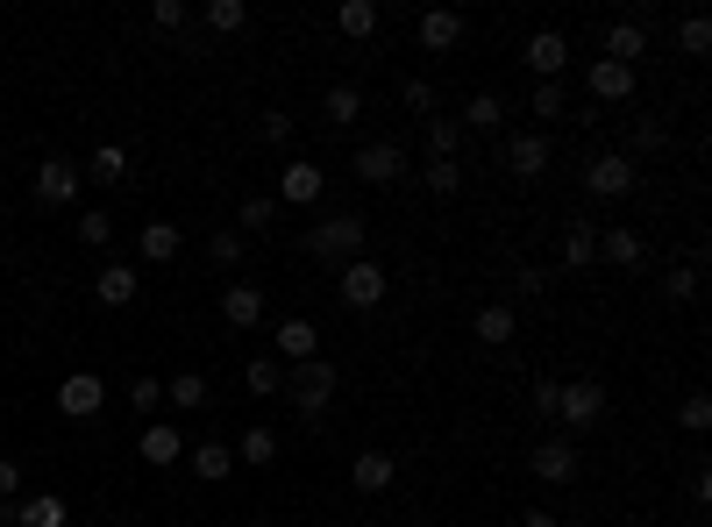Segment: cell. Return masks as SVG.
<instances>
[{"label": "cell", "instance_id": "1", "mask_svg": "<svg viewBox=\"0 0 712 527\" xmlns=\"http://www.w3.org/2000/svg\"><path fill=\"white\" fill-rule=\"evenodd\" d=\"M299 250L321 257V264H357V257H371V221L363 215H328L321 229L299 235Z\"/></svg>", "mask_w": 712, "mask_h": 527}, {"label": "cell", "instance_id": "2", "mask_svg": "<svg viewBox=\"0 0 712 527\" xmlns=\"http://www.w3.org/2000/svg\"><path fill=\"white\" fill-rule=\"evenodd\" d=\"M336 385H342L336 356H307V364L285 371V399L299 406V420H307V428H321V414H328V399H336Z\"/></svg>", "mask_w": 712, "mask_h": 527}, {"label": "cell", "instance_id": "3", "mask_svg": "<svg viewBox=\"0 0 712 527\" xmlns=\"http://www.w3.org/2000/svg\"><path fill=\"white\" fill-rule=\"evenodd\" d=\"M556 420H563V428H599V420H605V385L599 378L556 385Z\"/></svg>", "mask_w": 712, "mask_h": 527}, {"label": "cell", "instance_id": "4", "mask_svg": "<svg viewBox=\"0 0 712 527\" xmlns=\"http://www.w3.org/2000/svg\"><path fill=\"white\" fill-rule=\"evenodd\" d=\"M634 186H642V172H634L627 150H605V157H592V172H584V193H592V200H627Z\"/></svg>", "mask_w": 712, "mask_h": 527}, {"label": "cell", "instance_id": "5", "mask_svg": "<svg viewBox=\"0 0 712 527\" xmlns=\"http://www.w3.org/2000/svg\"><path fill=\"white\" fill-rule=\"evenodd\" d=\"M342 307L350 314H371V307H385V264L377 257H357V264H342Z\"/></svg>", "mask_w": 712, "mask_h": 527}, {"label": "cell", "instance_id": "6", "mask_svg": "<svg viewBox=\"0 0 712 527\" xmlns=\"http://www.w3.org/2000/svg\"><path fill=\"white\" fill-rule=\"evenodd\" d=\"M499 157H506V172L513 178H541L556 164V143L541 129H521V135H506V150H499Z\"/></svg>", "mask_w": 712, "mask_h": 527}, {"label": "cell", "instance_id": "7", "mask_svg": "<svg viewBox=\"0 0 712 527\" xmlns=\"http://www.w3.org/2000/svg\"><path fill=\"white\" fill-rule=\"evenodd\" d=\"M527 471H535L541 485H570V477H578V442H570V435H541Z\"/></svg>", "mask_w": 712, "mask_h": 527}, {"label": "cell", "instance_id": "8", "mask_svg": "<svg viewBox=\"0 0 712 527\" xmlns=\"http://www.w3.org/2000/svg\"><path fill=\"white\" fill-rule=\"evenodd\" d=\"M521 57H527V72H535L541 86H556V79H563V65H570V36H563V29H535Z\"/></svg>", "mask_w": 712, "mask_h": 527}, {"label": "cell", "instance_id": "9", "mask_svg": "<svg viewBox=\"0 0 712 527\" xmlns=\"http://www.w3.org/2000/svg\"><path fill=\"white\" fill-rule=\"evenodd\" d=\"M350 172L363 178V186H392V178H406V150L399 143H357Z\"/></svg>", "mask_w": 712, "mask_h": 527}, {"label": "cell", "instance_id": "10", "mask_svg": "<svg viewBox=\"0 0 712 527\" xmlns=\"http://www.w3.org/2000/svg\"><path fill=\"white\" fill-rule=\"evenodd\" d=\"M414 36H420V51L449 57V51H457L463 36H471V22H463L457 8H428V14H420V22H414Z\"/></svg>", "mask_w": 712, "mask_h": 527}, {"label": "cell", "instance_id": "11", "mask_svg": "<svg viewBox=\"0 0 712 527\" xmlns=\"http://www.w3.org/2000/svg\"><path fill=\"white\" fill-rule=\"evenodd\" d=\"M0 527H72V506L57 499V492H36V499L0 506Z\"/></svg>", "mask_w": 712, "mask_h": 527}, {"label": "cell", "instance_id": "12", "mask_svg": "<svg viewBox=\"0 0 712 527\" xmlns=\"http://www.w3.org/2000/svg\"><path fill=\"white\" fill-rule=\"evenodd\" d=\"M321 193H328V172H321V164L293 157V164L278 172V207H314Z\"/></svg>", "mask_w": 712, "mask_h": 527}, {"label": "cell", "instance_id": "13", "mask_svg": "<svg viewBox=\"0 0 712 527\" xmlns=\"http://www.w3.org/2000/svg\"><path fill=\"white\" fill-rule=\"evenodd\" d=\"M584 86H592L599 108H627L634 100V65H613V57H592V72H584Z\"/></svg>", "mask_w": 712, "mask_h": 527}, {"label": "cell", "instance_id": "14", "mask_svg": "<svg viewBox=\"0 0 712 527\" xmlns=\"http://www.w3.org/2000/svg\"><path fill=\"white\" fill-rule=\"evenodd\" d=\"M79 164H65V157H43L36 164V200L43 207H72V200H79Z\"/></svg>", "mask_w": 712, "mask_h": 527}, {"label": "cell", "instance_id": "15", "mask_svg": "<svg viewBox=\"0 0 712 527\" xmlns=\"http://www.w3.org/2000/svg\"><path fill=\"white\" fill-rule=\"evenodd\" d=\"M100 399H108V385H100L94 371H72V378L57 385V414H65V420H94Z\"/></svg>", "mask_w": 712, "mask_h": 527}, {"label": "cell", "instance_id": "16", "mask_svg": "<svg viewBox=\"0 0 712 527\" xmlns=\"http://www.w3.org/2000/svg\"><path fill=\"white\" fill-rule=\"evenodd\" d=\"M135 457H143L150 471H172V463H186V435H178L172 420H150L143 442H135Z\"/></svg>", "mask_w": 712, "mask_h": 527}, {"label": "cell", "instance_id": "17", "mask_svg": "<svg viewBox=\"0 0 712 527\" xmlns=\"http://www.w3.org/2000/svg\"><path fill=\"white\" fill-rule=\"evenodd\" d=\"M271 342H278V356H285V364H307V356H321V328H314L307 314H285Z\"/></svg>", "mask_w": 712, "mask_h": 527}, {"label": "cell", "instance_id": "18", "mask_svg": "<svg viewBox=\"0 0 712 527\" xmlns=\"http://www.w3.org/2000/svg\"><path fill=\"white\" fill-rule=\"evenodd\" d=\"M605 57H613V65H634V57H648V14L605 22Z\"/></svg>", "mask_w": 712, "mask_h": 527}, {"label": "cell", "instance_id": "19", "mask_svg": "<svg viewBox=\"0 0 712 527\" xmlns=\"http://www.w3.org/2000/svg\"><path fill=\"white\" fill-rule=\"evenodd\" d=\"M584 264H599V221L570 215L563 221V271H584Z\"/></svg>", "mask_w": 712, "mask_h": 527}, {"label": "cell", "instance_id": "20", "mask_svg": "<svg viewBox=\"0 0 712 527\" xmlns=\"http://www.w3.org/2000/svg\"><path fill=\"white\" fill-rule=\"evenodd\" d=\"M599 257L613 264V271H642V264H648L642 229H599Z\"/></svg>", "mask_w": 712, "mask_h": 527}, {"label": "cell", "instance_id": "21", "mask_svg": "<svg viewBox=\"0 0 712 527\" xmlns=\"http://www.w3.org/2000/svg\"><path fill=\"white\" fill-rule=\"evenodd\" d=\"M264 314H271L264 285H229V293H221V321H229V328H256Z\"/></svg>", "mask_w": 712, "mask_h": 527}, {"label": "cell", "instance_id": "22", "mask_svg": "<svg viewBox=\"0 0 712 527\" xmlns=\"http://www.w3.org/2000/svg\"><path fill=\"white\" fill-rule=\"evenodd\" d=\"M178 250H186V229H178V221H150V229L135 235V257L143 264H172Z\"/></svg>", "mask_w": 712, "mask_h": 527}, {"label": "cell", "instance_id": "23", "mask_svg": "<svg viewBox=\"0 0 712 527\" xmlns=\"http://www.w3.org/2000/svg\"><path fill=\"white\" fill-rule=\"evenodd\" d=\"M94 293H100V307H135V293H143V278H135V264H100Z\"/></svg>", "mask_w": 712, "mask_h": 527}, {"label": "cell", "instance_id": "24", "mask_svg": "<svg viewBox=\"0 0 712 527\" xmlns=\"http://www.w3.org/2000/svg\"><path fill=\"white\" fill-rule=\"evenodd\" d=\"M392 477H399V457H385V449H363V457L350 463L357 492H392Z\"/></svg>", "mask_w": 712, "mask_h": 527}, {"label": "cell", "instance_id": "25", "mask_svg": "<svg viewBox=\"0 0 712 527\" xmlns=\"http://www.w3.org/2000/svg\"><path fill=\"white\" fill-rule=\"evenodd\" d=\"M186 463H193V477H200V485H221V477L235 471V449L229 442H193Z\"/></svg>", "mask_w": 712, "mask_h": 527}, {"label": "cell", "instance_id": "26", "mask_svg": "<svg viewBox=\"0 0 712 527\" xmlns=\"http://www.w3.org/2000/svg\"><path fill=\"white\" fill-rule=\"evenodd\" d=\"M164 406H178V414H200V406H215V385H207L200 371H178V378L164 385Z\"/></svg>", "mask_w": 712, "mask_h": 527}, {"label": "cell", "instance_id": "27", "mask_svg": "<svg viewBox=\"0 0 712 527\" xmlns=\"http://www.w3.org/2000/svg\"><path fill=\"white\" fill-rule=\"evenodd\" d=\"M478 342H492V350H499V342H513V336H521V314H513L506 307V299H492V307H478Z\"/></svg>", "mask_w": 712, "mask_h": 527}, {"label": "cell", "instance_id": "28", "mask_svg": "<svg viewBox=\"0 0 712 527\" xmlns=\"http://www.w3.org/2000/svg\"><path fill=\"white\" fill-rule=\"evenodd\" d=\"M235 463H250V471H271L278 463V435L256 420V428H242V442H235Z\"/></svg>", "mask_w": 712, "mask_h": 527}, {"label": "cell", "instance_id": "29", "mask_svg": "<svg viewBox=\"0 0 712 527\" xmlns=\"http://www.w3.org/2000/svg\"><path fill=\"white\" fill-rule=\"evenodd\" d=\"M377 22H385V14H377V0H342V8H336V29H342L350 43L377 36Z\"/></svg>", "mask_w": 712, "mask_h": 527}, {"label": "cell", "instance_id": "30", "mask_svg": "<svg viewBox=\"0 0 712 527\" xmlns=\"http://www.w3.org/2000/svg\"><path fill=\"white\" fill-rule=\"evenodd\" d=\"M271 221H278V200H271V193H250V200L235 207V235H242V243H250V235H264Z\"/></svg>", "mask_w": 712, "mask_h": 527}, {"label": "cell", "instance_id": "31", "mask_svg": "<svg viewBox=\"0 0 712 527\" xmlns=\"http://www.w3.org/2000/svg\"><path fill=\"white\" fill-rule=\"evenodd\" d=\"M242 385H250L256 399H285V364H278V356H250V371H242Z\"/></svg>", "mask_w": 712, "mask_h": 527}, {"label": "cell", "instance_id": "32", "mask_svg": "<svg viewBox=\"0 0 712 527\" xmlns=\"http://www.w3.org/2000/svg\"><path fill=\"white\" fill-rule=\"evenodd\" d=\"M420 186H428L435 200H457V193H463V164L457 157H435L428 172H420Z\"/></svg>", "mask_w": 712, "mask_h": 527}, {"label": "cell", "instance_id": "33", "mask_svg": "<svg viewBox=\"0 0 712 527\" xmlns=\"http://www.w3.org/2000/svg\"><path fill=\"white\" fill-rule=\"evenodd\" d=\"M200 22L215 29V36H235V29H250V8H242V0H207Z\"/></svg>", "mask_w": 712, "mask_h": 527}, {"label": "cell", "instance_id": "34", "mask_svg": "<svg viewBox=\"0 0 712 527\" xmlns=\"http://www.w3.org/2000/svg\"><path fill=\"white\" fill-rule=\"evenodd\" d=\"M321 108H328V122H336V129H350L357 114H363V94H357L350 79H336V86H328V100H321Z\"/></svg>", "mask_w": 712, "mask_h": 527}, {"label": "cell", "instance_id": "35", "mask_svg": "<svg viewBox=\"0 0 712 527\" xmlns=\"http://www.w3.org/2000/svg\"><path fill=\"white\" fill-rule=\"evenodd\" d=\"M86 178H100V186L129 178V150H121V143H100V150H94V164H86Z\"/></svg>", "mask_w": 712, "mask_h": 527}, {"label": "cell", "instance_id": "36", "mask_svg": "<svg viewBox=\"0 0 712 527\" xmlns=\"http://www.w3.org/2000/svg\"><path fill=\"white\" fill-rule=\"evenodd\" d=\"M457 150H463V129L449 122V114H428V164L435 157H457Z\"/></svg>", "mask_w": 712, "mask_h": 527}, {"label": "cell", "instance_id": "37", "mask_svg": "<svg viewBox=\"0 0 712 527\" xmlns=\"http://www.w3.org/2000/svg\"><path fill=\"white\" fill-rule=\"evenodd\" d=\"M457 129L471 135V129H499V94H471L463 100V114H457Z\"/></svg>", "mask_w": 712, "mask_h": 527}, {"label": "cell", "instance_id": "38", "mask_svg": "<svg viewBox=\"0 0 712 527\" xmlns=\"http://www.w3.org/2000/svg\"><path fill=\"white\" fill-rule=\"evenodd\" d=\"M677 51H684V57H705L712 51V22H705V14H684V22H677Z\"/></svg>", "mask_w": 712, "mask_h": 527}, {"label": "cell", "instance_id": "39", "mask_svg": "<svg viewBox=\"0 0 712 527\" xmlns=\"http://www.w3.org/2000/svg\"><path fill=\"white\" fill-rule=\"evenodd\" d=\"M627 143H634V157H656V150H670V129H662L656 114H642V122H634V135H627Z\"/></svg>", "mask_w": 712, "mask_h": 527}, {"label": "cell", "instance_id": "40", "mask_svg": "<svg viewBox=\"0 0 712 527\" xmlns=\"http://www.w3.org/2000/svg\"><path fill=\"white\" fill-rule=\"evenodd\" d=\"M699 285H705V278H699V264H677L670 278H662V299H677V307H691V299H699Z\"/></svg>", "mask_w": 712, "mask_h": 527}, {"label": "cell", "instance_id": "41", "mask_svg": "<svg viewBox=\"0 0 712 527\" xmlns=\"http://www.w3.org/2000/svg\"><path fill=\"white\" fill-rule=\"evenodd\" d=\"M72 235H79L86 250H108V243H114V221H108V215H100V207H94V215H79V221H72Z\"/></svg>", "mask_w": 712, "mask_h": 527}, {"label": "cell", "instance_id": "42", "mask_svg": "<svg viewBox=\"0 0 712 527\" xmlns=\"http://www.w3.org/2000/svg\"><path fill=\"white\" fill-rule=\"evenodd\" d=\"M186 22H193V8H186V0H157V8H150V29H157V36H178Z\"/></svg>", "mask_w": 712, "mask_h": 527}, {"label": "cell", "instance_id": "43", "mask_svg": "<svg viewBox=\"0 0 712 527\" xmlns=\"http://www.w3.org/2000/svg\"><path fill=\"white\" fill-rule=\"evenodd\" d=\"M242 250H250V243H242L235 229H215V243H207V257H215L221 271H235V264H242Z\"/></svg>", "mask_w": 712, "mask_h": 527}, {"label": "cell", "instance_id": "44", "mask_svg": "<svg viewBox=\"0 0 712 527\" xmlns=\"http://www.w3.org/2000/svg\"><path fill=\"white\" fill-rule=\"evenodd\" d=\"M549 278H556L549 264H521V271H513V293H521V299H541V293H549Z\"/></svg>", "mask_w": 712, "mask_h": 527}, {"label": "cell", "instance_id": "45", "mask_svg": "<svg viewBox=\"0 0 712 527\" xmlns=\"http://www.w3.org/2000/svg\"><path fill=\"white\" fill-rule=\"evenodd\" d=\"M129 406H135L143 420H157V406H164V385H157V378H135V385H129Z\"/></svg>", "mask_w": 712, "mask_h": 527}, {"label": "cell", "instance_id": "46", "mask_svg": "<svg viewBox=\"0 0 712 527\" xmlns=\"http://www.w3.org/2000/svg\"><path fill=\"white\" fill-rule=\"evenodd\" d=\"M527 114H535V122H556V114H563V86H535Z\"/></svg>", "mask_w": 712, "mask_h": 527}, {"label": "cell", "instance_id": "47", "mask_svg": "<svg viewBox=\"0 0 712 527\" xmlns=\"http://www.w3.org/2000/svg\"><path fill=\"white\" fill-rule=\"evenodd\" d=\"M256 135H264L271 150H278V143H293V114H285V108H271L264 122H256Z\"/></svg>", "mask_w": 712, "mask_h": 527}, {"label": "cell", "instance_id": "48", "mask_svg": "<svg viewBox=\"0 0 712 527\" xmlns=\"http://www.w3.org/2000/svg\"><path fill=\"white\" fill-rule=\"evenodd\" d=\"M399 100H406L414 114H435V86H428V79H406V86H399Z\"/></svg>", "mask_w": 712, "mask_h": 527}, {"label": "cell", "instance_id": "49", "mask_svg": "<svg viewBox=\"0 0 712 527\" xmlns=\"http://www.w3.org/2000/svg\"><path fill=\"white\" fill-rule=\"evenodd\" d=\"M684 428H691V435H705V428H712V399H705V393H691V399H684Z\"/></svg>", "mask_w": 712, "mask_h": 527}, {"label": "cell", "instance_id": "50", "mask_svg": "<svg viewBox=\"0 0 712 527\" xmlns=\"http://www.w3.org/2000/svg\"><path fill=\"white\" fill-rule=\"evenodd\" d=\"M14 492H22V463L0 457V506H14Z\"/></svg>", "mask_w": 712, "mask_h": 527}, {"label": "cell", "instance_id": "51", "mask_svg": "<svg viewBox=\"0 0 712 527\" xmlns=\"http://www.w3.org/2000/svg\"><path fill=\"white\" fill-rule=\"evenodd\" d=\"M521 527H563L556 514H521Z\"/></svg>", "mask_w": 712, "mask_h": 527}]
</instances>
